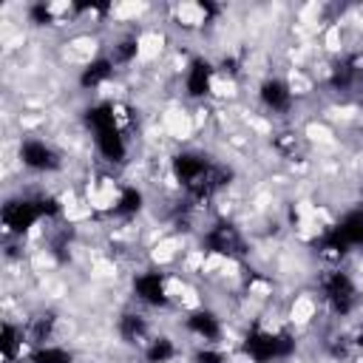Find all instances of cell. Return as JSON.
I'll return each mask as SVG.
<instances>
[{"instance_id":"obj_1","label":"cell","mask_w":363,"mask_h":363,"mask_svg":"<svg viewBox=\"0 0 363 363\" xmlns=\"http://www.w3.org/2000/svg\"><path fill=\"white\" fill-rule=\"evenodd\" d=\"M85 119L96 130V145H99L102 156H108L111 162H119L125 156V145H122V136H119L116 122H113V108L111 105H94V108H88Z\"/></svg>"},{"instance_id":"obj_2","label":"cell","mask_w":363,"mask_h":363,"mask_svg":"<svg viewBox=\"0 0 363 363\" xmlns=\"http://www.w3.org/2000/svg\"><path fill=\"white\" fill-rule=\"evenodd\" d=\"M354 244H363V210L349 213L337 227H332L320 238V247L323 250H332V252H346Z\"/></svg>"},{"instance_id":"obj_3","label":"cell","mask_w":363,"mask_h":363,"mask_svg":"<svg viewBox=\"0 0 363 363\" xmlns=\"http://www.w3.org/2000/svg\"><path fill=\"white\" fill-rule=\"evenodd\" d=\"M247 354L258 363H267L272 357H284L292 352V340L286 335H264V332H252L244 343Z\"/></svg>"},{"instance_id":"obj_4","label":"cell","mask_w":363,"mask_h":363,"mask_svg":"<svg viewBox=\"0 0 363 363\" xmlns=\"http://www.w3.org/2000/svg\"><path fill=\"white\" fill-rule=\"evenodd\" d=\"M40 216H43V210H40L37 201H9V204L3 207V224H6L11 233L28 230Z\"/></svg>"},{"instance_id":"obj_5","label":"cell","mask_w":363,"mask_h":363,"mask_svg":"<svg viewBox=\"0 0 363 363\" xmlns=\"http://www.w3.org/2000/svg\"><path fill=\"white\" fill-rule=\"evenodd\" d=\"M326 298H329V303L335 306V312L346 315V312L354 306V286H352V281H349L343 272H335V275L326 281Z\"/></svg>"},{"instance_id":"obj_6","label":"cell","mask_w":363,"mask_h":363,"mask_svg":"<svg viewBox=\"0 0 363 363\" xmlns=\"http://www.w3.org/2000/svg\"><path fill=\"white\" fill-rule=\"evenodd\" d=\"M20 156H23V162H26L28 167H34V170H54V167L60 164V162H57V156H54V150H51V147H45L43 142H37V139L23 142Z\"/></svg>"},{"instance_id":"obj_7","label":"cell","mask_w":363,"mask_h":363,"mask_svg":"<svg viewBox=\"0 0 363 363\" xmlns=\"http://www.w3.org/2000/svg\"><path fill=\"white\" fill-rule=\"evenodd\" d=\"M207 247L221 252V255H241L244 252V244H241V235L230 227V224H218L210 235H207Z\"/></svg>"},{"instance_id":"obj_8","label":"cell","mask_w":363,"mask_h":363,"mask_svg":"<svg viewBox=\"0 0 363 363\" xmlns=\"http://www.w3.org/2000/svg\"><path fill=\"white\" fill-rule=\"evenodd\" d=\"M133 289H136V295H139L142 301H147V303H153V306L164 303V286H162L159 272H145V275H139L136 284H133Z\"/></svg>"},{"instance_id":"obj_9","label":"cell","mask_w":363,"mask_h":363,"mask_svg":"<svg viewBox=\"0 0 363 363\" xmlns=\"http://www.w3.org/2000/svg\"><path fill=\"white\" fill-rule=\"evenodd\" d=\"M261 99H264L272 111H286L292 96H289V88H286L284 82L269 79V82H264V85H261Z\"/></svg>"},{"instance_id":"obj_10","label":"cell","mask_w":363,"mask_h":363,"mask_svg":"<svg viewBox=\"0 0 363 363\" xmlns=\"http://www.w3.org/2000/svg\"><path fill=\"white\" fill-rule=\"evenodd\" d=\"M187 91H190L193 96H201V94L210 91V65H207L204 60H196V62H193V68H190V74H187Z\"/></svg>"},{"instance_id":"obj_11","label":"cell","mask_w":363,"mask_h":363,"mask_svg":"<svg viewBox=\"0 0 363 363\" xmlns=\"http://www.w3.org/2000/svg\"><path fill=\"white\" fill-rule=\"evenodd\" d=\"M190 329L193 332H199V335H204V337H218V320L210 315V312H196V315H190Z\"/></svg>"},{"instance_id":"obj_12","label":"cell","mask_w":363,"mask_h":363,"mask_svg":"<svg viewBox=\"0 0 363 363\" xmlns=\"http://www.w3.org/2000/svg\"><path fill=\"white\" fill-rule=\"evenodd\" d=\"M108 74H111V62H108V60H96V62H91V65L82 71L79 82H82L85 88H88V85H99Z\"/></svg>"},{"instance_id":"obj_13","label":"cell","mask_w":363,"mask_h":363,"mask_svg":"<svg viewBox=\"0 0 363 363\" xmlns=\"http://www.w3.org/2000/svg\"><path fill=\"white\" fill-rule=\"evenodd\" d=\"M173 357V343L167 340V337H159L150 349H147V360L150 363H164V360H170Z\"/></svg>"},{"instance_id":"obj_14","label":"cell","mask_w":363,"mask_h":363,"mask_svg":"<svg viewBox=\"0 0 363 363\" xmlns=\"http://www.w3.org/2000/svg\"><path fill=\"white\" fill-rule=\"evenodd\" d=\"M139 207H142V193H139V190H133V187L122 190V196H119V204H116V210H119V213H136Z\"/></svg>"},{"instance_id":"obj_15","label":"cell","mask_w":363,"mask_h":363,"mask_svg":"<svg viewBox=\"0 0 363 363\" xmlns=\"http://www.w3.org/2000/svg\"><path fill=\"white\" fill-rule=\"evenodd\" d=\"M0 352L6 354V360H11L14 352H17V332H14L11 323H3V332H0Z\"/></svg>"},{"instance_id":"obj_16","label":"cell","mask_w":363,"mask_h":363,"mask_svg":"<svg viewBox=\"0 0 363 363\" xmlns=\"http://www.w3.org/2000/svg\"><path fill=\"white\" fill-rule=\"evenodd\" d=\"M34 363H71V354L65 349H40L31 357Z\"/></svg>"},{"instance_id":"obj_17","label":"cell","mask_w":363,"mask_h":363,"mask_svg":"<svg viewBox=\"0 0 363 363\" xmlns=\"http://www.w3.org/2000/svg\"><path fill=\"white\" fill-rule=\"evenodd\" d=\"M119 329H122V335H125L128 340H136V337L145 332V320H142L139 315H125Z\"/></svg>"},{"instance_id":"obj_18","label":"cell","mask_w":363,"mask_h":363,"mask_svg":"<svg viewBox=\"0 0 363 363\" xmlns=\"http://www.w3.org/2000/svg\"><path fill=\"white\" fill-rule=\"evenodd\" d=\"M352 77H354V68H352V62H343V65H337V68H335V77H332V82H335L337 88H346V85L352 82Z\"/></svg>"},{"instance_id":"obj_19","label":"cell","mask_w":363,"mask_h":363,"mask_svg":"<svg viewBox=\"0 0 363 363\" xmlns=\"http://www.w3.org/2000/svg\"><path fill=\"white\" fill-rule=\"evenodd\" d=\"M31 20H34V23H48V20H51V11H48L43 3H37V6H31Z\"/></svg>"},{"instance_id":"obj_20","label":"cell","mask_w":363,"mask_h":363,"mask_svg":"<svg viewBox=\"0 0 363 363\" xmlns=\"http://www.w3.org/2000/svg\"><path fill=\"white\" fill-rule=\"evenodd\" d=\"M133 54H136V40H125V43L119 45V51H116L119 60H130Z\"/></svg>"},{"instance_id":"obj_21","label":"cell","mask_w":363,"mask_h":363,"mask_svg":"<svg viewBox=\"0 0 363 363\" xmlns=\"http://www.w3.org/2000/svg\"><path fill=\"white\" fill-rule=\"evenodd\" d=\"M224 357L218 354V352H199L196 354V363H221Z\"/></svg>"},{"instance_id":"obj_22","label":"cell","mask_w":363,"mask_h":363,"mask_svg":"<svg viewBox=\"0 0 363 363\" xmlns=\"http://www.w3.org/2000/svg\"><path fill=\"white\" fill-rule=\"evenodd\" d=\"M360 346H363V335H360Z\"/></svg>"}]
</instances>
